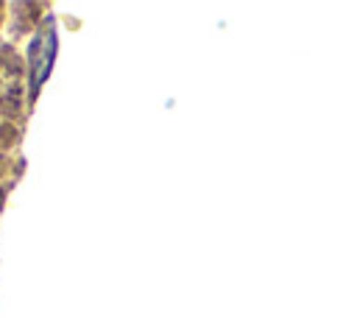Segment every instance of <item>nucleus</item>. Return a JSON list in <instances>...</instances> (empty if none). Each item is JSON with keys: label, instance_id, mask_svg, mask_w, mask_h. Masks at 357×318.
<instances>
[]
</instances>
